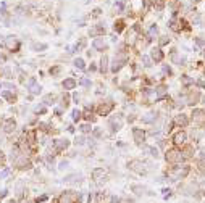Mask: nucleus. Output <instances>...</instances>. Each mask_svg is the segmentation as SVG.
Returning a JSON list of instances; mask_svg holds the SVG:
<instances>
[{"label": "nucleus", "mask_w": 205, "mask_h": 203, "mask_svg": "<svg viewBox=\"0 0 205 203\" xmlns=\"http://www.w3.org/2000/svg\"><path fill=\"white\" fill-rule=\"evenodd\" d=\"M77 200H81V195H77L73 190H66V192H63L60 195L58 203H76Z\"/></svg>", "instance_id": "nucleus-1"}, {"label": "nucleus", "mask_w": 205, "mask_h": 203, "mask_svg": "<svg viewBox=\"0 0 205 203\" xmlns=\"http://www.w3.org/2000/svg\"><path fill=\"white\" fill-rule=\"evenodd\" d=\"M182 160H184V156H182V153H181L179 150L171 148V150H168V152H166V161H168V163L178 164V163L182 161Z\"/></svg>", "instance_id": "nucleus-2"}, {"label": "nucleus", "mask_w": 205, "mask_h": 203, "mask_svg": "<svg viewBox=\"0 0 205 203\" xmlns=\"http://www.w3.org/2000/svg\"><path fill=\"white\" fill-rule=\"evenodd\" d=\"M128 166H129V169H132L137 174H145L147 173V164L144 161H140V160H131L128 163Z\"/></svg>", "instance_id": "nucleus-3"}, {"label": "nucleus", "mask_w": 205, "mask_h": 203, "mask_svg": "<svg viewBox=\"0 0 205 203\" xmlns=\"http://www.w3.org/2000/svg\"><path fill=\"white\" fill-rule=\"evenodd\" d=\"M3 45L8 48L10 52H16L18 48H19V40L15 37V36H8L5 39V42H3Z\"/></svg>", "instance_id": "nucleus-4"}, {"label": "nucleus", "mask_w": 205, "mask_h": 203, "mask_svg": "<svg viewBox=\"0 0 205 203\" xmlns=\"http://www.w3.org/2000/svg\"><path fill=\"white\" fill-rule=\"evenodd\" d=\"M92 179L97 184H102L103 181H107V171H105L103 168H95L92 171Z\"/></svg>", "instance_id": "nucleus-5"}, {"label": "nucleus", "mask_w": 205, "mask_h": 203, "mask_svg": "<svg viewBox=\"0 0 205 203\" xmlns=\"http://www.w3.org/2000/svg\"><path fill=\"white\" fill-rule=\"evenodd\" d=\"M2 129L6 132V134H10V132H13L16 129V121L13 120V118H6V120H3V123H2Z\"/></svg>", "instance_id": "nucleus-6"}, {"label": "nucleus", "mask_w": 205, "mask_h": 203, "mask_svg": "<svg viewBox=\"0 0 205 203\" xmlns=\"http://www.w3.org/2000/svg\"><path fill=\"white\" fill-rule=\"evenodd\" d=\"M27 89H29V92H31L32 95H39V94L42 92V87L37 84L36 78H31L29 81H27Z\"/></svg>", "instance_id": "nucleus-7"}, {"label": "nucleus", "mask_w": 205, "mask_h": 203, "mask_svg": "<svg viewBox=\"0 0 205 203\" xmlns=\"http://www.w3.org/2000/svg\"><path fill=\"white\" fill-rule=\"evenodd\" d=\"M187 173H189V168H187V166H184V168H176V169L171 171V176H173L174 181H179V179H182V177H186Z\"/></svg>", "instance_id": "nucleus-8"}, {"label": "nucleus", "mask_w": 205, "mask_h": 203, "mask_svg": "<svg viewBox=\"0 0 205 203\" xmlns=\"http://www.w3.org/2000/svg\"><path fill=\"white\" fill-rule=\"evenodd\" d=\"M192 120H194L195 124L203 126L205 124V111L203 110H194L192 111Z\"/></svg>", "instance_id": "nucleus-9"}, {"label": "nucleus", "mask_w": 205, "mask_h": 203, "mask_svg": "<svg viewBox=\"0 0 205 203\" xmlns=\"http://www.w3.org/2000/svg\"><path fill=\"white\" fill-rule=\"evenodd\" d=\"M126 63V57L124 55H119V57H116L115 60H113V65H111V71L113 73H116L118 69H121L123 68V65Z\"/></svg>", "instance_id": "nucleus-10"}, {"label": "nucleus", "mask_w": 205, "mask_h": 203, "mask_svg": "<svg viewBox=\"0 0 205 203\" xmlns=\"http://www.w3.org/2000/svg\"><path fill=\"white\" fill-rule=\"evenodd\" d=\"M111 110H113V102H105V103H102L100 107H98L97 113L102 115V116H105V115H108Z\"/></svg>", "instance_id": "nucleus-11"}, {"label": "nucleus", "mask_w": 205, "mask_h": 203, "mask_svg": "<svg viewBox=\"0 0 205 203\" xmlns=\"http://www.w3.org/2000/svg\"><path fill=\"white\" fill-rule=\"evenodd\" d=\"M132 136H134V140H136V144H142L144 142V139H145V132L142 129H139V128H134L132 129Z\"/></svg>", "instance_id": "nucleus-12"}, {"label": "nucleus", "mask_w": 205, "mask_h": 203, "mask_svg": "<svg viewBox=\"0 0 205 203\" xmlns=\"http://www.w3.org/2000/svg\"><path fill=\"white\" fill-rule=\"evenodd\" d=\"M186 140H187V136H186V132H182V131L176 132V134L173 136V142H174L176 145H184Z\"/></svg>", "instance_id": "nucleus-13"}, {"label": "nucleus", "mask_w": 205, "mask_h": 203, "mask_svg": "<svg viewBox=\"0 0 205 203\" xmlns=\"http://www.w3.org/2000/svg\"><path fill=\"white\" fill-rule=\"evenodd\" d=\"M68 145H69V140H66V139H56V140H53V148L56 152L65 150Z\"/></svg>", "instance_id": "nucleus-14"}, {"label": "nucleus", "mask_w": 205, "mask_h": 203, "mask_svg": "<svg viewBox=\"0 0 205 203\" xmlns=\"http://www.w3.org/2000/svg\"><path fill=\"white\" fill-rule=\"evenodd\" d=\"M63 181H65L66 184H81L82 176H81V174H68Z\"/></svg>", "instance_id": "nucleus-15"}, {"label": "nucleus", "mask_w": 205, "mask_h": 203, "mask_svg": "<svg viewBox=\"0 0 205 203\" xmlns=\"http://www.w3.org/2000/svg\"><path fill=\"white\" fill-rule=\"evenodd\" d=\"M110 126H111L113 131H119V129H121V126H123L121 118H119V116H113L110 120Z\"/></svg>", "instance_id": "nucleus-16"}, {"label": "nucleus", "mask_w": 205, "mask_h": 203, "mask_svg": "<svg viewBox=\"0 0 205 203\" xmlns=\"http://www.w3.org/2000/svg\"><path fill=\"white\" fill-rule=\"evenodd\" d=\"M181 21L179 19H176V18H171L169 19V23H168V26H169V29L171 31H174V32H179L181 31Z\"/></svg>", "instance_id": "nucleus-17"}, {"label": "nucleus", "mask_w": 205, "mask_h": 203, "mask_svg": "<svg viewBox=\"0 0 205 203\" xmlns=\"http://www.w3.org/2000/svg\"><path fill=\"white\" fill-rule=\"evenodd\" d=\"M174 123L178 124V126H181V128H184V126H187L189 120H187L186 115H178V116L174 118Z\"/></svg>", "instance_id": "nucleus-18"}, {"label": "nucleus", "mask_w": 205, "mask_h": 203, "mask_svg": "<svg viewBox=\"0 0 205 203\" xmlns=\"http://www.w3.org/2000/svg\"><path fill=\"white\" fill-rule=\"evenodd\" d=\"M92 47L95 48V50H105V40H103L102 37H97V39H94V42H92Z\"/></svg>", "instance_id": "nucleus-19"}, {"label": "nucleus", "mask_w": 205, "mask_h": 203, "mask_svg": "<svg viewBox=\"0 0 205 203\" xmlns=\"http://www.w3.org/2000/svg\"><path fill=\"white\" fill-rule=\"evenodd\" d=\"M150 55H152V60H153V61H157V63L163 60V52H161L160 48H153Z\"/></svg>", "instance_id": "nucleus-20"}, {"label": "nucleus", "mask_w": 205, "mask_h": 203, "mask_svg": "<svg viewBox=\"0 0 205 203\" xmlns=\"http://www.w3.org/2000/svg\"><path fill=\"white\" fill-rule=\"evenodd\" d=\"M16 166L21 169H26V168H31V161L26 158H16Z\"/></svg>", "instance_id": "nucleus-21"}, {"label": "nucleus", "mask_w": 205, "mask_h": 203, "mask_svg": "<svg viewBox=\"0 0 205 203\" xmlns=\"http://www.w3.org/2000/svg\"><path fill=\"white\" fill-rule=\"evenodd\" d=\"M63 87H65L66 90L74 89V87H76V81H74V79H71V78H68V79L63 81Z\"/></svg>", "instance_id": "nucleus-22"}, {"label": "nucleus", "mask_w": 205, "mask_h": 203, "mask_svg": "<svg viewBox=\"0 0 205 203\" xmlns=\"http://www.w3.org/2000/svg\"><path fill=\"white\" fill-rule=\"evenodd\" d=\"M144 150L145 152H149V155L153 156V158H158V148H155V147H149V145H145L144 147Z\"/></svg>", "instance_id": "nucleus-23"}, {"label": "nucleus", "mask_w": 205, "mask_h": 203, "mask_svg": "<svg viewBox=\"0 0 205 203\" xmlns=\"http://www.w3.org/2000/svg\"><path fill=\"white\" fill-rule=\"evenodd\" d=\"M155 118H157V115H155V113H147V115L142 116V121L149 124V123H153L155 121Z\"/></svg>", "instance_id": "nucleus-24"}, {"label": "nucleus", "mask_w": 205, "mask_h": 203, "mask_svg": "<svg viewBox=\"0 0 205 203\" xmlns=\"http://www.w3.org/2000/svg\"><path fill=\"white\" fill-rule=\"evenodd\" d=\"M200 99V95H199V92H190L189 94V102L187 103H190V105H192V103H197V100H199Z\"/></svg>", "instance_id": "nucleus-25"}, {"label": "nucleus", "mask_w": 205, "mask_h": 203, "mask_svg": "<svg viewBox=\"0 0 205 203\" xmlns=\"http://www.w3.org/2000/svg\"><path fill=\"white\" fill-rule=\"evenodd\" d=\"M103 32H105V29L102 26H95V27L90 29V36H100V34H103Z\"/></svg>", "instance_id": "nucleus-26"}, {"label": "nucleus", "mask_w": 205, "mask_h": 203, "mask_svg": "<svg viewBox=\"0 0 205 203\" xmlns=\"http://www.w3.org/2000/svg\"><path fill=\"white\" fill-rule=\"evenodd\" d=\"M157 34H158V27H157V24L150 26V29H149V39H155V37H157Z\"/></svg>", "instance_id": "nucleus-27"}, {"label": "nucleus", "mask_w": 205, "mask_h": 203, "mask_svg": "<svg viewBox=\"0 0 205 203\" xmlns=\"http://www.w3.org/2000/svg\"><path fill=\"white\" fill-rule=\"evenodd\" d=\"M45 48H47V44H39V42L32 44V50H36V52H44Z\"/></svg>", "instance_id": "nucleus-28"}, {"label": "nucleus", "mask_w": 205, "mask_h": 203, "mask_svg": "<svg viewBox=\"0 0 205 203\" xmlns=\"http://www.w3.org/2000/svg\"><path fill=\"white\" fill-rule=\"evenodd\" d=\"M173 61L176 63V65H182V63L186 61V58L181 57V55H178V53H173Z\"/></svg>", "instance_id": "nucleus-29"}, {"label": "nucleus", "mask_w": 205, "mask_h": 203, "mask_svg": "<svg viewBox=\"0 0 205 203\" xmlns=\"http://www.w3.org/2000/svg\"><path fill=\"white\" fill-rule=\"evenodd\" d=\"M107 68H108V58L103 57V58L100 60V71L105 73V71H107Z\"/></svg>", "instance_id": "nucleus-30"}, {"label": "nucleus", "mask_w": 205, "mask_h": 203, "mask_svg": "<svg viewBox=\"0 0 205 203\" xmlns=\"http://www.w3.org/2000/svg\"><path fill=\"white\" fill-rule=\"evenodd\" d=\"M131 189H132V192L136 193V195H142V193L145 192V189H144L142 185H132Z\"/></svg>", "instance_id": "nucleus-31"}, {"label": "nucleus", "mask_w": 205, "mask_h": 203, "mask_svg": "<svg viewBox=\"0 0 205 203\" xmlns=\"http://www.w3.org/2000/svg\"><path fill=\"white\" fill-rule=\"evenodd\" d=\"M2 97H3V99H5V100H8L10 103H13V102H15V100H16V97H15V95H13V94H10V92H3V94H2Z\"/></svg>", "instance_id": "nucleus-32"}, {"label": "nucleus", "mask_w": 205, "mask_h": 203, "mask_svg": "<svg viewBox=\"0 0 205 203\" xmlns=\"http://www.w3.org/2000/svg\"><path fill=\"white\" fill-rule=\"evenodd\" d=\"M74 66L77 69H84V68H86V63H84V60H81V58H76L74 60Z\"/></svg>", "instance_id": "nucleus-33"}, {"label": "nucleus", "mask_w": 205, "mask_h": 203, "mask_svg": "<svg viewBox=\"0 0 205 203\" xmlns=\"http://www.w3.org/2000/svg\"><path fill=\"white\" fill-rule=\"evenodd\" d=\"M53 100H55L53 94H48V95H45V97H44V102H45V105H52V103H53Z\"/></svg>", "instance_id": "nucleus-34"}, {"label": "nucleus", "mask_w": 205, "mask_h": 203, "mask_svg": "<svg viewBox=\"0 0 205 203\" xmlns=\"http://www.w3.org/2000/svg\"><path fill=\"white\" fill-rule=\"evenodd\" d=\"M123 29H124V23H123V21H116V23H115V31L121 32Z\"/></svg>", "instance_id": "nucleus-35"}, {"label": "nucleus", "mask_w": 205, "mask_h": 203, "mask_svg": "<svg viewBox=\"0 0 205 203\" xmlns=\"http://www.w3.org/2000/svg\"><path fill=\"white\" fill-rule=\"evenodd\" d=\"M181 82L184 84V86H190V84H192L194 81L190 79V78H187V76H182V79H181Z\"/></svg>", "instance_id": "nucleus-36"}, {"label": "nucleus", "mask_w": 205, "mask_h": 203, "mask_svg": "<svg viewBox=\"0 0 205 203\" xmlns=\"http://www.w3.org/2000/svg\"><path fill=\"white\" fill-rule=\"evenodd\" d=\"M34 111H36V115H39V113H45V107H44V105H37V107L34 108Z\"/></svg>", "instance_id": "nucleus-37"}, {"label": "nucleus", "mask_w": 205, "mask_h": 203, "mask_svg": "<svg viewBox=\"0 0 205 203\" xmlns=\"http://www.w3.org/2000/svg\"><path fill=\"white\" fill-rule=\"evenodd\" d=\"M81 118V113H79V110H73V120L77 121Z\"/></svg>", "instance_id": "nucleus-38"}, {"label": "nucleus", "mask_w": 205, "mask_h": 203, "mask_svg": "<svg viewBox=\"0 0 205 203\" xmlns=\"http://www.w3.org/2000/svg\"><path fill=\"white\" fill-rule=\"evenodd\" d=\"M81 131L82 132H89V131H92V128H90L89 124H84V126H81Z\"/></svg>", "instance_id": "nucleus-39"}, {"label": "nucleus", "mask_w": 205, "mask_h": 203, "mask_svg": "<svg viewBox=\"0 0 205 203\" xmlns=\"http://www.w3.org/2000/svg\"><path fill=\"white\" fill-rule=\"evenodd\" d=\"M115 6H116V8H118L119 11H121V10L124 8V3L121 2V0H119V2H116V3H115Z\"/></svg>", "instance_id": "nucleus-40"}, {"label": "nucleus", "mask_w": 205, "mask_h": 203, "mask_svg": "<svg viewBox=\"0 0 205 203\" xmlns=\"http://www.w3.org/2000/svg\"><path fill=\"white\" fill-rule=\"evenodd\" d=\"M142 63H144V66H150V60H149V57H142Z\"/></svg>", "instance_id": "nucleus-41"}, {"label": "nucleus", "mask_w": 205, "mask_h": 203, "mask_svg": "<svg viewBox=\"0 0 205 203\" xmlns=\"http://www.w3.org/2000/svg\"><path fill=\"white\" fill-rule=\"evenodd\" d=\"M163 73H165L166 76H169V74H171V68H169V66H166V65H165V66H163Z\"/></svg>", "instance_id": "nucleus-42"}, {"label": "nucleus", "mask_w": 205, "mask_h": 203, "mask_svg": "<svg viewBox=\"0 0 205 203\" xmlns=\"http://www.w3.org/2000/svg\"><path fill=\"white\" fill-rule=\"evenodd\" d=\"M79 84H82V86L89 87V86H90V81H89V79H81V81H79Z\"/></svg>", "instance_id": "nucleus-43"}, {"label": "nucleus", "mask_w": 205, "mask_h": 203, "mask_svg": "<svg viewBox=\"0 0 205 203\" xmlns=\"http://www.w3.org/2000/svg\"><path fill=\"white\" fill-rule=\"evenodd\" d=\"M8 174H10V169H3L2 173H0V179H2V177H6Z\"/></svg>", "instance_id": "nucleus-44"}, {"label": "nucleus", "mask_w": 205, "mask_h": 203, "mask_svg": "<svg viewBox=\"0 0 205 203\" xmlns=\"http://www.w3.org/2000/svg\"><path fill=\"white\" fill-rule=\"evenodd\" d=\"M58 168H60V169H65V168H68V161H61Z\"/></svg>", "instance_id": "nucleus-45"}, {"label": "nucleus", "mask_w": 205, "mask_h": 203, "mask_svg": "<svg viewBox=\"0 0 205 203\" xmlns=\"http://www.w3.org/2000/svg\"><path fill=\"white\" fill-rule=\"evenodd\" d=\"M161 8H163V0H158V3H157V10L160 11Z\"/></svg>", "instance_id": "nucleus-46"}, {"label": "nucleus", "mask_w": 205, "mask_h": 203, "mask_svg": "<svg viewBox=\"0 0 205 203\" xmlns=\"http://www.w3.org/2000/svg\"><path fill=\"white\" fill-rule=\"evenodd\" d=\"M160 44H161V45L168 44V37H161V39H160Z\"/></svg>", "instance_id": "nucleus-47"}, {"label": "nucleus", "mask_w": 205, "mask_h": 203, "mask_svg": "<svg viewBox=\"0 0 205 203\" xmlns=\"http://www.w3.org/2000/svg\"><path fill=\"white\" fill-rule=\"evenodd\" d=\"M149 3H150V0H144V10H147V8H149Z\"/></svg>", "instance_id": "nucleus-48"}, {"label": "nucleus", "mask_w": 205, "mask_h": 203, "mask_svg": "<svg viewBox=\"0 0 205 203\" xmlns=\"http://www.w3.org/2000/svg\"><path fill=\"white\" fill-rule=\"evenodd\" d=\"M58 71H60V68H52V69H50V73H52V74H56Z\"/></svg>", "instance_id": "nucleus-49"}, {"label": "nucleus", "mask_w": 205, "mask_h": 203, "mask_svg": "<svg viewBox=\"0 0 205 203\" xmlns=\"http://www.w3.org/2000/svg\"><path fill=\"white\" fill-rule=\"evenodd\" d=\"M195 42H197L199 45H203V44H205V40H203V39H195Z\"/></svg>", "instance_id": "nucleus-50"}, {"label": "nucleus", "mask_w": 205, "mask_h": 203, "mask_svg": "<svg viewBox=\"0 0 205 203\" xmlns=\"http://www.w3.org/2000/svg\"><path fill=\"white\" fill-rule=\"evenodd\" d=\"M84 144V139L81 137V139H77V140H76V145H82Z\"/></svg>", "instance_id": "nucleus-51"}, {"label": "nucleus", "mask_w": 205, "mask_h": 203, "mask_svg": "<svg viewBox=\"0 0 205 203\" xmlns=\"http://www.w3.org/2000/svg\"><path fill=\"white\" fill-rule=\"evenodd\" d=\"M73 100H74L76 103H79V102H77V100H79V95H77V94H74V95H73Z\"/></svg>", "instance_id": "nucleus-52"}, {"label": "nucleus", "mask_w": 205, "mask_h": 203, "mask_svg": "<svg viewBox=\"0 0 205 203\" xmlns=\"http://www.w3.org/2000/svg\"><path fill=\"white\" fill-rule=\"evenodd\" d=\"M2 197H6V190H0V198Z\"/></svg>", "instance_id": "nucleus-53"}, {"label": "nucleus", "mask_w": 205, "mask_h": 203, "mask_svg": "<svg viewBox=\"0 0 205 203\" xmlns=\"http://www.w3.org/2000/svg\"><path fill=\"white\" fill-rule=\"evenodd\" d=\"M200 169L205 171V161H200Z\"/></svg>", "instance_id": "nucleus-54"}, {"label": "nucleus", "mask_w": 205, "mask_h": 203, "mask_svg": "<svg viewBox=\"0 0 205 203\" xmlns=\"http://www.w3.org/2000/svg\"><path fill=\"white\" fill-rule=\"evenodd\" d=\"M3 161H5V158H3V155H0V164H3Z\"/></svg>", "instance_id": "nucleus-55"}]
</instances>
